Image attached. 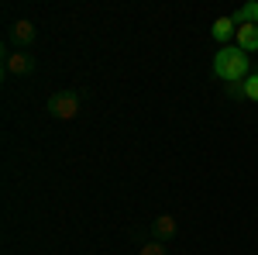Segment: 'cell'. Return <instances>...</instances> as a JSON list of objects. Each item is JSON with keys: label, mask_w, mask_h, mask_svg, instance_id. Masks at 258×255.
Here are the masks:
<instances>
[{"label": "cell", "mask_w": 258, "mask_h": 255, "mask_svg": "<svg viewBox=\"0 0 258 255\" xmlns=\"http://www.w3.org/2000/svg\"><path fill=\"white\" fill-rule=\"evenodd\" d=\"M210 35H214V41H220V45H231V41L238 38V24L231 21V14H227V18H217L214 28H210Z\"/></svg>", "instance_id": "6"}, {"label": "cell", "mask_w": 258, "mask_h": 255, "mask_svg": "<svg viewBox=\"0 0 258 255\" xmlns=\"http://www.w3.org/2000/svg\"><path fill=\"white\" fill-rule=\"evenodd\" d=\"M38 62L24 48H4V76H31Z\"/></svg>", "instance_id": "3"}, {"label": "cell", "mask_w": 258, "mask_h": 255, "mask_svg": "<svg viewBox=\"0 0 258 255\" xmlns=\"http://www.w3.org/2000/svg\"><path fill=\"white\" fill-rule=\"evenodd\" d=\"M231 21H234L238 28H244V24H258V0H251V4H241L238 11L231 14Z\"/></svg>", "instance_id": "8"}, {"label": "cell", "mask_w": 258, "mask_h": 255, "mask_svg": "<svg viewBox=\"0 0 258 255\" xmlns=\"http://www.w3.org/2000/svg\"><path fill=\"white\" fill-rule=\"evenodd\" d=\"M244 100H255L258 104V73H251L244 79Z\"/></svg>", "instance_id": "9"}, {"label": "cell", "mask_w": 258, "mask_h": 255, "mask_svg": "<svg viewBox=\"0 0 258 255\" xmlns=\"http://www.w3.org/2000/svg\"><path fill=\"white\" fill-rule=\"evenodd\" d=\"M176 231H179V224H176V217H172V214H159L155 221H152V238L162 241V245H165V241H172Z\"/></svg>", "instance_id": "5"}, {"label": "cell", "mask_w": 258, "mask_h": 255, "mask_svg": "<svg viewBox=\"0 0 258 255\" xmlns=\"http://www.w3.org/2000/svg\"><path fill=\"white\" fill-rule=\"evenodd\" d=\"M214 76L224 79V83H244V79L251 76L248 52H241L238 45H224L214 56Z\"/></svg>", "instance_id": "1"}, {"label": "cell", "mask_w": 258, "mask_h": 255, "mask_svg": "<svg viewBox=\"0 0 258 255\" xmlns=\"http://www.w3.org/2000/svg\"><path fill=\"white\" fill-rule=\"evenodd\" d=\"M224 97L227 100H244V83H224Z\"/></svg>", "instance_id": "10"}, {"label": "cell", "mask_w": 258, "mask_h": 255, "mask_svg": "<svg viewBox=\"0 0 258 255\" xmlns=\"http://www.w3.org/2000/svg\"><path fill=\"white\" fill-rule=\"evenodd\" d=\"M255 214H258V211H255Z\"/></svg>", "instance_id": "12"}, {"label": "cell", "mask_w": 258, "mask_h": 255, "mask_svg": "<svg viewBox=\"0 0 258 255\" xmlns=\"http://www.w3.org/2000/svg\"><path fill=\"white\" fill-rule=\"evenodd\" d=\"M241 52H258V24H244L238 28V38H234Z\"/></svg>", "instance_id": "7"}, {"label": "cell", "mask_w": 258, "mask_h": 255, "mask_svg": "<svg viewBox=\"0 0 258 255\" xmlns=\"http://www.w3.org/2000/svg\"><path fill=\"white\" fill-rule=\"evenodd\" d=\"M45 111H48V118H55V121H73L80 114V93L76 90H59V93L48 97Z\"/></svg>", "instance_id": "2"}, {"label": "cell", "mask_w": 258, "mask_h": 255, "mask_svg": "<svg viewBox=\"0 0 258 255\" xmlns=\"http://www.w3.org/2000/svg\"><path fill=\"white\" fill-rule=\"evenodd\" d=\"M138 255H169V252H165L162 241H145V245L138 248Z\"/></svg>", "instance_id": "11"}, {"label": "cell", "mask_w": 258, "mask_h": 255, "mask_svg": "<svg viewBox=\"0 0 258 255\" xmlns=\"http://www.w3.org/2000/svg\"><path fill=\"white\" fill-rule=\"evenodd\" d=\"M35 38H38V28L31 24V21H14L11 28H7V41L14 45V48H31L35 45Z\"/></svg>", "instance_id": "4"}]
</instances>
